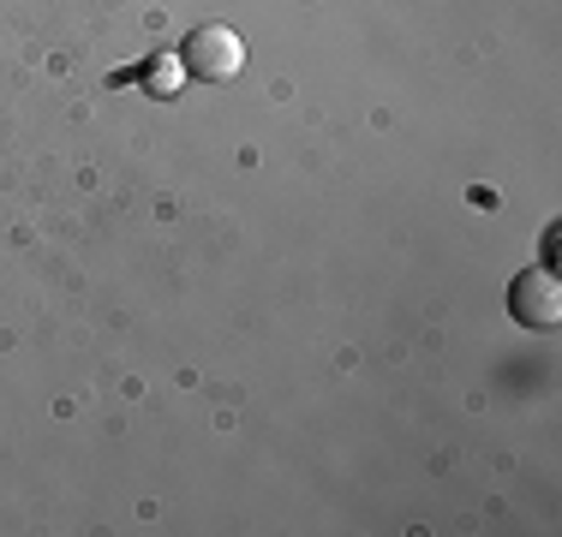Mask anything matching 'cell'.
I'll return each instance as SVG.
<instances>
[{"instance_id": "6da1fadb", "label": "cell", "mask_w": 562, "mask_h": 537, "mask_svg": "<svg viewBox=\"0 0 562 537\" xmlns=\"http://www.w3.org/2000/svg\"><path fill=\"white\" fill-rule=\"evenodd\" d=\"M180 66L192 78H204V84H227V78H239V66H246V36H239L234 24H198L180 43Z\"/></svg>"}, {"instance_id": "7a4b0ae2", "label": "cell", "mask_w": 562, "mask_h": 537, "mask_svg": "<svg viewBox=\"0 0 562 537\" xmlns=\"http://www.w3.org/2000/svg\"><path fill=\"white\" fill-rule=\"evenodd\" d=\"M508 317L520 329H557L562 322V281L557 268H520L508 287Z\"/></svg>"}, {"instance_id": "3957f363", "label": "cell", "mask_w": 562, "mask_h": 537, "mask_svg": "<svg viewBox=\"0 0 562 537\" xmlns=\"http://www.w3.org/2000/svg\"><path fill=\"white\" fill-rule=\"evenodd\" d=\"M138 78L150 84V96H173V90H180V78H186V66H180V54H156Z\"/></svg>"}]
</instances>
